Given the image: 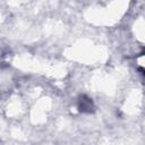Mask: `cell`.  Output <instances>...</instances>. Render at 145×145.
<instances>
[{
  "instance_id": "1",
  "label": "cell",
  "mask_w": 145,
  "mask_h": 145,
  "mask_svg": "<svg viewBox=\"0 0 145 145\" xmlns=\"http://www.w3.org/2000/svg\"><path fill=\"white\" fill-rule=\"evenodd\" d=\"M77 108L78 111L82 113H91L94 112V103L91 97L87 95H80L77 101Z\"/></svg>"
}]
</instances>
